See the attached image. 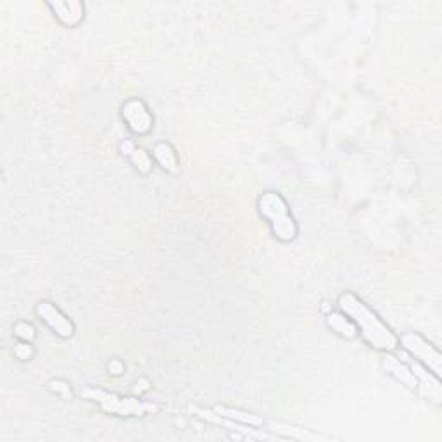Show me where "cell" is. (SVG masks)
<instances>
[{"instance_id": "1", "label": "cell", "mask_w": 442, "mask_h": 442, "mask_svg": "<svg viewBox=\"0 0 442 442\" xmlns=\"http://www.w3.org/2000/svg\"><path fill=\"white\" fill-rule=\"evenodd\" d=\"M339 308L342 309L345 317L351 318L352 323L356 325V328L371 347L378 349V351H392L397 347V337L392 334L391 328L356 295L351 292L342 294L339 297Z\"/></svg>"}, {"instance_id": "2", "label": "cell", "mask_w": 442, "mask_h": 442, "mask_svg": "<svg viewBox=\"0 0 442 442\" xmlns=\"http://www.w3.org/2000/svg\"><path fill=\"white\" fill-rule=\"evenodd\" d=\"M258 211L267 219L278 241L292 242L297 237V223L288 204L278 192H265L258 201Z\"/></svg>"}, {"instance_id": "3", "label": "cell", "mask_w": 442, "mask_h": 442, "mask_svg": "<svg viewBox=\"0 0 442 442\" xmlns=\"http://www.w3.org/2000/svg\"><path fill=\"white\" fill-rule=\"evenodd\" d=\"M82 397L97 403L106 413L118 415V417H145V415L158 413L159 406L145 401L135 400V397H121V395L111 394L102 389H83Z\"/></svg>"}, {"instance_id": "4", "label": "cell", "mask_w": 442, "mask_h": 442, "mask_svg": "<svg viewBox=\"0 0 442 442\" xmlns=\"http://www.w3.org/2000/svg\"><path fill=\"white\" fill-rule=\"evenodd\" d=\"M401 344L410 354H413L425 367H428V370L434 371L437 377L442 373V354L421 335L415 334V332H406L401 337Z\"/></svg>"}, {"instance_id": "5", "label": "cell", "mask_w": 442, "mask_h": 442, "mask_svg": "<svg viewBox=\"0 0 442 442\" xmlns=\"http://www.w3.org/2000/svg\"><path fill=\"white\" fill-rule=\"evenodd\" d=\"M121 116L125 119L126 126L135 135L149 134L152 126H154V118H152L147 106L140 99H130V101H126L121 108Z\"/></svg>"}, {"instance_id": "6", "label": "cell", "mask_w": 442, "mask_h": 442, "mask_svg": "<svg viewBox=\"0 0 442 442\" xmlns=\"http://www.w3.org/2000/svg\"><path fill=\"white\" fill-rule=\"evenodd\" d=\"M36 315H38L40 320L45 321L59 337L68 339L75 334V325H73V321L69 320V318H66L54 304H51V302H38V304H36Z\"/></svg>"}, {"instance_id": "7", "label": "cell", "mask_w": 442, "mask_h": 442, "mask_svg": "<svg viewBox=\"0 0 442 442\" xmlns=\"http://www.w3.org/2000/svg\"><path fill=\"white\" fill-rule=\"evenodd\" d=\"M411 371H413V375L417 377V389H420V392L428 401H432V403L439 406V404L442 403V385L441 382H439V378L428 373V371L425 370V368H421L418 363H415L413 367H411Z\"/></svg>"}, {"instance_id": "8", "label": "cell", "mask_w": 442, "mask_h": 442, "mask_svg": "<svg viewBox=\"0 0 442 442\" xmlns=\"http://www.w3.org/2000/svg\"><path fill=\"white\" fill-rule=\"evenodd\" d=\"M49 8L54 12L56 18L68 28L78 26L82 19L85 18V5L76 0H69V2H49Z\"/></svg>"}, {"instance_id": "9", "label": "cell", "mask_w": 442, "mask_h": 442, "mask_svg": "<svg viewBox=\"0 0 442 442\" xmlns=\"http://www.w3.org/2000/svg\"><path fill=\"white\" fill-rule=\"evenodd\" d=\"M382 367H384V370L387 371L391 377H394L395 380L406 385L408 389H411V391H415V389H417V385H418L417 377L413 375L411 368H408L406 365L401 363L397 358L391 356V354H385V356L382 358Z\"/></svg>"}, {"instance_id": "10", "label": "cell", "mask_w": 442, "mask_h": 442, "mask_svg": "<svg viewBox=\"0 0 442 442\" xmlns=\"http://www.w3.org/2000/svg\"><path fill=\"white\" fill-rule=\"evenodd\" d=\"M152 156L158 161V164L161 166L164 171L168 173H178L180 171V166H178V158H176L175 149L171 147L166 142H159V144L154 145L152 149Z\"/></svg>"}, {"instance_id": "11", "label": "cell", "mask_w": 442, "mask_h": 442, "mask_svg": "<svg viewBox=\"0 0 442 442\" xmlns=\"http://www.w3.org/2000/svg\"><path fill=\"white\" fill-rule=\"evenodd\" d=\"M327 325L341 337L352 341L358 337V328L356 325L352 323V320L349 317L342 313H330L327 315Z\"/></svg>"}, {"instance_id": "12", "label": "cell", "mask_w": 442, "mask_h": 442, "mask_svg": "<svg viewBox=\"0 0 442 442\" xmlns=\"http://www.w3.org/2000/svg\"><path fill=\"white\" fill-rule=\"evenodd\" d=\"M214 411L218 415L225 418H230V420L238 421V423L249 425V427H262L265 425V420L261 417L254 413H249V411L244 410H235V408H227V406H216Z\"/></svg>"}, {"instance_id": "13", "label": "cell", "mask_w": 442, "mask_h": 442, "mask_svg": "<svg viewBox=\"0 0 442 442\" xmlns=\"http://www.w3.org/2000/svg\"><path fill=\"white\" fill-rule=\"evenodd\" d=\"M130 159H132V162H134L135 168L138 169V173H144V175H147L149 171L152 169V158L149 156L147 151H144V149H134V152L130 154Z\"/></svg>"}, {"instance_id": "14", "label": "cell", "mask_w": 442, "mask_h": 442, "mask_svg": "<svg viewBox=\"0 0 442 442\" xmlns=\"http://www.w3.org/2000/svg\"><path fill=\"white\" fill-rule=\"evenodd\" d=\"M271 427H273L271 430L278 432V434L288 435V437H294V439H297V432L302 430V428L291 427V425H282V423H271ZM299 439H321V437L317 434H311V432H306V434H299Z\"/></svg>"}, {"instance_id": "15", "label": "cell", "mask_w": 442, "mask_h": 442, "mask_svg": "<svg viewBox=\"0 0 442 442\" xmlns=\"http://www.w3.org/2000/svg\"><path fill=\"white\" fill-rule=\"evenodd\" d=\"M14 335L16 337H19L21 341H26V342H32L33 339H35V328L32 327L29 323H25V321H21V323H18L14 327Z\"/></svg>"}, {"instance_id": "16", "label": "cell", "mask_w": 442, "mask_h": 442, "mask_svg": "<svg viewBox=\"0 0 442 442\" xmlns=\"http://www.w3.org/2000/svg\"><path fill=\"white\" fill-rule=\"evenodd\" d=\"M14 354L19 358V360L26 361V360H32L33 358V347L29 345V342H23V344H18L14 347Z\"/></svg>"}, {"instance_id": "17", "label": "cell", "mask_w": 442, "mask_h": 442, "mask_svg": "<svg viewBox=\"0 0 442 442\" xmlns=\"http://www.w3.org/2000/svg\"><path fill=\"white\" fill-rule=\"evenodd\" d=\"M49 385H51V391L59 392V394H61L62 397H64V400H68V397H71V389H69V385L66 384V382L52 380Z\"/></svg>"}, {"instance_id": "18", "label": "cell", "mask_w": 442, "mask_h": 442, "mask_svg": "<svg viewBox=\"0 0 442 442\" xmlns=\"http://www.w3.org/2000/svg\"><path fill=\"white\" fill-rule=\"evenodd\" d=\"M108 370H109V373H111V375H121L123 370H125V367H123L121 361L114 360V361H111V363L108 365Z\"/></svg>"}, {"instance_id": "19", "label": "cell", "mask_w": 442, "mask_h": 442, "mask_svg": "<svg viewBox=\"0 0 442 442\" xmlns=\"http://www.w3.org/2000/svg\"><path fill=\"white\" fill-rule=\"evenodd\" d=\"M134 149H135V145L132 144V142H130V140L123 142V144H121V151H123V154H126V156L132 154V152H134Z\"/></svg>"}]
</instances>
